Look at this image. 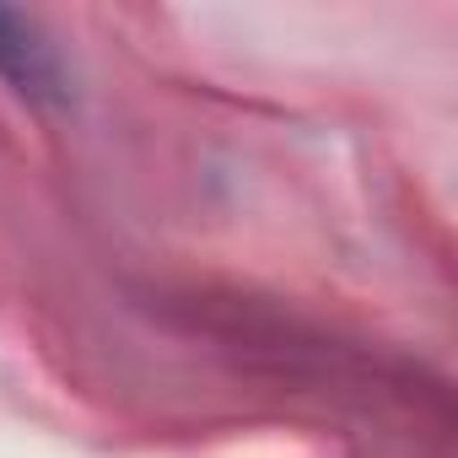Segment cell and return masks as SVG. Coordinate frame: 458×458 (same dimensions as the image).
I'll use <instances>...</instances> for the list:
<instances>
[{
  "mask_svg": "<svg viewBox=\"0 0 458 458\" xmlns=\"http://www.w3.org/2000/svg\"><path fill=\"white\" fill-rule=\"evenodd\" d=\"M0 76H6L22 98H33V103L65 98V76H60L49 44L38 38L33 22H22V17L6 12V6H0Z\"/></svg>",
  "mask_w": 458,
  "mask_h": 458,
  "instance_id": "obj_1",
  "label": "cell"
}]
</instances>
